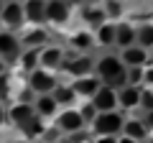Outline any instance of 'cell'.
Instances as JSON below:
<instances>
[{"label": "cell", "mask_w": 153, "mask_h": 143, "mask_svg": "<svg viewBox=\"0 0 153 143\" xmlns=\"http://www.w3.org/2000/svg\"><path fill=\"white\" fill-rule=\"evenodd\" d=\"M94 74L102 79V84L120 92L128 84V66L123 64L120 54H102L94 59Z\"/></svg>", "instance_id": "obj_1"}, {"label": "cell", "mask_w": 153, "mask_h": 143, "mask_svg": "<svg viewBox=\"0 0 153 143\" xmlns=\"http://www.w3.org/2000/svg\"><path fill=\"white\" fill-rule=\"evenodd\" d=\"M123 125H125V112L115 110V112H97L87 130L92 136H123Z\"/></svg>", "instance_id": "obj_2"}, {"label": "cell", "mask_w": 153, "mask_h": 143, "mask_svg": "<svg viewBox=\"0 0 153 143\" xmlns=\"http://www.w3.org/2000/svg\"><path fill=\"white\" fill-rule=\"evenodd\" d=\"M54 128L61 136H76V133L87 130V123H84L79 107H64V110L54 118Z\"/></svg>", "instance_id": "obj_3"}, {"label": "cell", "mask_w": 153, "mask_h": 143, "mask_svg": "<svg viewBox=\"0 0 153 143\" xmlns=\"http://www.w3.org/2000/svg\"><path fill=\"white\" fill-rule=\"evenodd\" d=\"M59 77H56L54 72H46V69H36V72H31L28 74V82H26V87L31 89L33 95H51L56 87H59Z\"/></svg>", "instance_id": "obj_4"}, {"label": "cell", "mask_w": 153, "mask_h": 143, "mask_svg": "<svg viewBox=\"0 0 153 143\" xmlns=\"http://www.w3.org/2000/svg\"><path fill=\"white\" fill-rule=\"evenodd\" d=\"M0 23L5 31H21L26 26V13H23V3L21 0H5L3 13H0Z\"/></svg>", "instance_id": "obj_5"}, {"label": "cell", "mask_w": 153, "mask_h": 143, "mask_svg": "<svg viewBox=\"0 0 153 143\" xmlns=\"http://www.w3.org/2000/svg\"><path fill=\"white\" fill-rule=\"evenodd\" d=\"M66 49L61 44H49V46H44V49L38 51V59H41V69H46V72H61L64 69V61H66Z\"/></svg>", "instance_id": "obj_6"}, {"label": "cell", "mask_w": 153, "mask_h": 143, "mask_svg": "<svg viewBox=\"0 0 153 143\" xmlns=\"http://www.w3.org/2000/svg\"><path fill=\"white\" fill-rule=\"evenodd\" d=\"M23 54V44H21V36L13 31H0V59L5 61V64H13L18 61Z\"/></svg>", "instance_id": "obj_7"}, {"label": "cell", "mask_w": 153, "mask_h": 143, "mask_svg": "<svg viewBox=\"0 0 153 143\" xmlns=\"http://www.w3.org/2000/svg\"><path fill=\"white\" fill-rule=\"evenodd\" d=\"M61 72H66L71 79L94 74V59H92V54H71V56H66L64 69H61Z\"/></svg>", "instance_id": "obj_8"}, {"label": "cell", "mask_w": 153, "mask_h": 143, "mask_svg": "<svg viewBox=\"0 0 153 143\" xmlns=\"http://www.w3.org/2000/svg\"><path fill=\"white\" fill-rule=\"evenodd\" d=\"M21 44L23 49H44L51 44V31L44 26H28L21 33Z\"/></svg>", "instance_id": "obj_9"}, {"label": "cell", "mask_w": 153, "mask_h": 143, "mask_svg": "<svg viewBox=\"0 0 153 143\" xmlns=\"http://www.w3.org/2000/svg\"><path fill=\"white\" fill-rule=\"evenodd\" d=\"M79 18H82L87 31H97L105 21H110L107 13H105V5H100V3H84L82 10H79Z\"/></svg>", "instance_id": "obj_10"}, {"label": "cell", "mask_w": 153, "mask_h": 143, "mask_svg": "<svg viewBox=\"0 0 153 143\" xmlns=\"http://www.w3.org/2000/svg\"><path fill=\"white\" fill-rule=\"evenodd\" d=\"M69 18H71V5L66 0H46V23L66 26Z\"/></svg>", "instance_id": "obj_11"}, {"label": "cell", "mask_w": 153, "mask_h": 143, "mask_svg": "<svg viewBox=\"0 0 153 143\" xmlns=\"http://www.w3.org/2000/svg\"><path fill=\"white\" fill-rule=\"evenodd\" d=\"M71 89H74L76 97H82V100H92L94 95L100 92V87H102V79L97 77V74H87V77H76L71 79Z\"/></svg>", "instance_id": "obj_12"}, {"label": "cell", "mask_w": 153, "mask_h": 143, "mask_svg": "<svg viewBox=\"0 0 153 143\" xmlns=\"http://www.w3.org/2000/svg\"><path fill=\"white\" fill-rule=\"evenodd\" d=\"M36 118V110H33V102H13L10 107H8V120L13 123V125L21 130V128H26L28 123Z\"/></svg>", "instance_id": "obj_13"}, {"label": "cell", "mask_w": 153, "mask_h": 143, "mask_svg": "<svg viewBox=\"0 0 153 143\" xmlns=\"http://www.w3.org/2000/svg\"><path fill=\"white\" fill-rule=\"evenodd\" d=\"M123 136L133 138V141H138V143H146L148 138H151V130H148V125H146V120H143V115H125Z\"/></svg>", "instance_id": "obj_14"}, {"label": "cell", "mask_w": 153, "mask_h": 143, "mask_svg": "<svg viewBox=\"0 0 153 143\" xmlns=\"http://www.w3.org/2000/svg\"><path fill=\"white\" fill-rule=\"evenodd\" d=\"M140 95H143V87H135V84H125L117 92V105H120V110L125 115L140 110Z\"/></svg>", "instance_id": "obj_15"}, {"label": "cell", "mask_w": 153, "mask_h": 143, "mask_svg": "<svg viewBox=\"0 0 153 143\" xmlns=\"http://www.w3.org/2000/svg\"><path fill=\"white\" fill-rule=\"evenodd\" d=\"M138 41V23L130 21H117V33H115V49L123 51L128 46H135Z\"/></svg>", "instance_id": "obj_16"}, {"label": "cell", "mask_w": 153, "mask_h": 143, "mask_svg": "<svg viewBox=\"0 0 153 143\" xmlns=\"http://www.w3.org/2000/svg\"><path fill=\"white\" fill-rule=\"evenodd\" d=\"M92 105L97 107V112H115V110H120V105H117V89L102 84L100 92L92 97Z\"/></svg>", "instance_id": "obj_17"}, {"label": "cell", "mask_w": 153, "mask_h": 143, "mask_svg": "<svg viewBox=\"0 0 153 143\" xmlns=\"http://www.w3.org/2000/svg\"><path fill=\"white\" fill-rule=\"evenodd\" d=\"M33 110H36V115L41 118V120L49 123L61 112V107L54 100V95H38V97H33Z\"/></svg>", "instance_id": "obj_18"}, {"label": "cell", "mask_w": 153, "mask_h": 143, "mask_svg": "<svg viewBox=\"0 0 153 143\" xmlns=\"http://www.w3.org/2000/svg\"><path fill=\"white\" fill-rule=\"evenodd\" d=\"M151 51H146V49H140V46H128V49H123L120 51V59H123V64L128 66V69H140V66H146L148 61H151Z\"/></svg>", "instance_id": "obj_19"}, {"label": "cell", "mask_w": 153, "mask_h": 143, "mask_svg": "<svg viewBox=\"0 0 153 143\" xmlns=\"http://www.w3.org/2000/svg\"><path fill=\"white\" fill-rule=\"evenodd\" d=\"M94 33L87 31V28H79V31H71L69 33V49L76 51V54H89L94 49Z\"/></svg>", "instance_id": "obj_20"}, {"label": "cell", "mask_w": 153, "mask_h": 143, "mask_svg": "<svg viewBox=\"0 0 153 143\" xmlns=\"http://www.w3.org/2000/svg\"><path fill=\"white\" fill-rule=\"evenodd\" d=\"M23 13H26V23L41 26L46 21V0H23Z\"/></svg>", "instance_id": "obj_21"}, {"label": "cell", "mask_w": 153, "mask_h": 143, "mask_svg": "<svg viewBox=\"0 0 153 143\" xmlns=\"http://www.w3.org/2000/svg\"><path fill=\"white\" fill-rule=\"evenodd\" d=\"M94 33V44L100 49H112L115 46V33H117V21H105Z\"/></svg>", "instance_id": "obj_22"}, {"label": "cell", "mask_w": 153, "mask_h": 143, "mask_svg": "<svg viewBox=\"0 0 153 143\" xmlns=\"http://www.w3.org/2000/svg\"><path fill=\"white\" fill-rule=\"evenodd\" d=\"M38 51H41V49H23L21 59H18V66H21L23 74H31V72L41 69V59H38Z\"/></svg>", "instance_id": "obj_23"}, {"label": "cell", "mask_w": 153, "mask_h": 143, "mask_svg": "<svg viewBox=\"0 0 153 143\" xmlns=\"http://www.w3.org/2000/svg\"><path fill=\"white\" fill-rule=\"evenodd\" d=\"M51 95H54V100L59 102L61 110H64V107H74V102L79 100V97L74 95V89H71V84H59Z\"/></svg>", "instance_id": "obj_24"}, {"label": "cell", "mask_w": 153, "mask_h": 143, "mask_svg": "<svg viewBox=\"0 0 153 143\" xmlns=\"http://www.w3.org/2000/svg\"><path fill=\"white\" fill-rule=\"evenodd\" d=\"M140 49L151 51L153 54V21H143L138 23V41H135Z\"/></svg>", "instance_id": "obj_25"}, {"label": "cell", "mask_w": 153, "mask_h": 143, "mask_svg": "<svg viewBox=\"0 0 153 143\" xmlns=\"http://www.w3.org/2000/svg\"><path fill=\"white\" fill-rule=\"evenodd\" d=\"M79 112H82V118H84V123H87V128H89V123L97 118V107L92 105V100H84V102L79 105Z\"/></svg>", "instance_id": "obj_26"}, {"label": "cell", "mask_w": 153, "mask_h": 143, "mask_svg": "<svg viewBox=\"0 0 153 143\" xmlns=\"http://www.w3.org/2000/svg\"><path fill=\"white\" fill-rule=\"evenodd\" d=\"M140 110H143V112H151V110H153V87H143V95H140Z\"/></svg>", "instance_id": "obj_27"}, {"label": "cell", "mask_w": 153, "mask_h": 143, "mask_svg": "<svg viewBox=\"0 0 153 143\" xmlns=\"http://www.w3.org/2000/svg\"><path fill=\"white\" fill-rule=\"evenodd\" d=\"M105 13H107V18H120L123 5L117 0H105Z\"/></svg>", "instance_id": "obj_28"}, {"label": "cell", "mask_w": 153, "mask_h": 143, "mask_svg": "<svg viewBox=\"0 0 153 143\" xmlns=\"http://www.w3.org/2000/svg\"><path fill=\"white\" fill-rule=\"evenodd\" d=\"M10 97V74H0V102Z\"/></svg>", "instance_id": "obj_29"}, {"label": "cell", "mask_w": 153, "mask_h": 143, "mask_svg": "<svg viewBox=\"0 0 153 143\" xmlns=\"http://www.w3.org/2000/svg\"><path fill=\"white\" fill-rule=\"evenodd\" d=\"M143 87H153V61L143 66Z\"/></svg>", "instance_id": "obj_30"}, {"label": "cell", "mask_w": 153, "mask_h": 143, "mask_svg": "<svg viewBox=\"0 0 153 143\" xmlns=\"http://www.w3.org/2000/svg\"><path fill=\"white\" fill-rule=\"evenodd\" d=\"M120 136H92V143H117Z\"/></svg>", "instance_id": "obj_31"}, {"label": "cell", "mask_w": 153, "mask_h": 143, "mask_svg": "<svg viewBox=\"0 0 153 143\" xmlns=\"http://www.w3.org/2000/svg\"><path fill=\"white\" fill-rule=\"evenodd\" d=\"M143 120H146L148 130H151V136H153V110H151V112H143Z\"/></svg>", "instance_id": "obj_32"}, {"label": "cell", "mask_w": 153, "mask_h": 143, "mask_svg": "<svg viewBox=\"0 0 153 143\" xmlns=\"http://www.w3.org/2000/svg\"><path fill=\"white\" fill-rule=\"evenodd\" d=\"M5 120H8V107L0 102V125H5Z\"/></svg>", "instance_id": "obj_33"}, {"label": "cell", "mask_w": 153, "mask_h": 143, "mask_svg": "<svg viewBox=\"0 0 153 143\" xmlns=\"http://www.w3.org/2000/svg\"><path fill=\"white\" fill-rule=\"evenodd\" d=\"M66 3H69L71 8H82L84 3H89V0H66Z\"/></svg>", "instance_id": "obj_34"}, {"label": "cell", "mask_w": 153, "mask_h": 143, "mask_svg": "<svg viewBox=\"0 0 153 143\" xmlns=\"http://www.w3.org/2000/svg\"><path fill=\"white\" fill-rule=\"evenodd\" d=\"M117 143H138V141H133V138H128V136H120V138H117Z\"/></svg>", "instance_id": "obj_35"}, {"label": "cell", "mask_w": 153, "mask_h": 143, "mask_svg": "<svg viewBox=\"0 0 153 143\" xmlns=\"http://www.w3.org/2000/svg\"><path fill=\"white\" fill-rule=\"evenodd\" d=\"M5 72H8V64H5L3 59H0V74H5Z\"/></svg>", "instance_id": "obj_36"}, {"label": "cell", "mask_w": 153, "mask_h": 143, "mask_svg": "<svg viewBox=\"0 0 153 143\" xmlns=\"http://www.w3.org/2000/svg\"><path fill=\"white\" fill-rule=\"evenodd\" d=\"M3 5H5V0H0V13H3Z\"/></svg>", "instance_id": "obj_37"}, {"label": "cell", "mask_w": 153, "mask_h": 143, "mask_svg": "<svg viewBox=\"0 0 153 143\" xmlns=\"http://www.w3.org/2000/svg\"><path fill=\"white\" fill-rule=\"evenodd\" d=\"M13 143H26V138H23V141H13Z\"/></svg>", "instance_id": "obj_38"}, {"label": "cell", "mask_w": 153, "mask_h": 143, "mask_svg": "<svg viewBox=\"0 0 153 143\" xmlns=\"http://www.w3.org/2000/svg\"><path fill=\"white\" fill-rule=\"evenodd\" d=\"M84 143H92V138H89V141H84Z\"/></svg>", "instance_id": "obj_39"}, {"label": "cell", "mask_w": 153, "mask_h": 143, "mask_svg": "<svg viewBox=\"0 0 153 143\" xmlns=\"http://www.w3.org/2000/svg\"><path fill=\"white\" fill-rule=\"evenodd\" d=\"M146 143H153V141H151V138H148V141H146Z\"/></svg>", "instance_id": "obj_40"}, {"label": "cell", "mask_w": 153, "mask_h": 143, "mask_svg": "<svg viewBox=\"0 0 153 143\" xmlns=\"http://www.w3.org/2000/svg\"><path fill=\"white\" fill-rule=\"evenodd\" d=\"M54 143H64V141H54Z\"/></svg>", "instance_id": "obj_41"}, {"label": "cell", "mask_w": 153, "mask_h": 143, "mask_svg": "<svg viewBox=\"0 0 153 143\" xmlns=\"http://www.w3.org/2000/svg\"><path fill=\"white\" fill-rule=\"evenodd\" d=\"M89 3H97V0H89Z\"/></svg>", "instance_id": "obj_42"}]
</instances>
